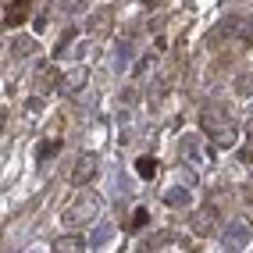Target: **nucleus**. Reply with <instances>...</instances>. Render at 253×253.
<instances>
[{
  "label": "nucleus",
  "mask_w": 253,
  "mask_h": 253,
  "mask_svg": "<svg viewBox=\"0 0 253 253\" xmlns=\"http://www.w3.org/2000/svg\"><path fill=\"white\" fill-rule=\"evenodd\" d=\"M204 128H207V136H211L217 146H232V143H235V125L228 122L225 114L207 111V114H204Z\"/></svg>",
  "instance_id": "f257e3e1"
},
{
  "label": "nucleus",
  "mask_w": 253,
  "mask_h": 253,
  "mask_svg": "<svg viewBox=\"0 0 253 253\" xmlns=\"http://www.w3.org/2000/svg\"><path fill=\"white\" fill-rule=\"evenodd\" d=\"M96 214H100V200L96 196H82V200H75V204L64 211V225H72V228L79 225L82 228V225H89Z\"/></svg>",
  "instance_id": "f03ea898"
},
{
  "label": "nucleus",
  "mask_w": 253,
  "mask_h": 253,
  "mask_svg": "<svg viewBox=\"0 0 253 253\" xmlns=\"http://www.w3.org/2000/svg\"><path fill=\"white\" fill-rule=\"evenodd\" d=\"M96 171H100L96 154H82V157L75 161V168H72V185H86V182H93Z\"/></svg>",
  "instance_id": "7ed1b4c3"
},
{
  "label": "nucleus",
  "mask_w": 253,
  "mask_h": 253,
  "mask_svg": "<svg viewBox=\"0 0 253 253\" xmlns=\"http://www.w3.org/2000/svg\"><path fill=\"white\" fill-rule=\"evenodd\" d=\"M221 246L225 250H246L250 246V225H232L228 232H225V239H221Z\"/></svg>",
  "instance_id": "20e7f679"
},
{
  "label": "nucleus",
  "mask_w": 253,
  "mask_h": 253,
  "mask_svg": "<svg viewBox=\"0 0 253 253\" xmlns=\"http://www.w3.org/2000/svg\"><path fill=\"white\" fill-rule=\"evenodd\" d=\"M54 250L57 253H82L86 250V239H82V235H61V239L54 243Z\"/></svg>",
  "instance_id": "39448f33"
},
{
  "label": "nucleus",
  "mask_w": 253,
  "mask_h": 253,
  "mask_svg": "<svg viewBox=\"0 0 253 253\" xmlns=\"http://www.w3.org/2000/svg\"><path fill=\"white\" fill-rule=\"evenodd\" d=\"M57 86V72L54 68H40L36 72V93H50Z\"/></svg>",
  "instance_id": "423d86ee"
},
{
  "label": "nucleus",
  "mask_w": 253,
  "mask_h": 253,
  "mask_svg": "<svg viewBox=\"0 0 253 253\" xmlns=\"http://www.w3.org/2000/svg\"><path fill=\"white\" fill-rule=\"evenodd\" d=\"M82 86H86V68H72L68 75H64V89L68 93H79Z\"/></svg>",
  "instance_id": "0eeeda50"
},
{
  "label": "nucleus",
  "mask_w": 253,
  "mask_h": 253,
  "mask_svg": "<svg viewBox=\"0 0 253 253\" xmlns=\"http://www.w3.org/2000/svg\"><path fill=\"white\" fill-rule=\"evenodd\" d=\"M29 7H32V0H22V4H14V7L7 11V22H11V25H18V22H25L22 14H25Z\"/></svg>",
  "instance_id": "6e6552de"
},
{
  "label": "nucleus",
  "mask_w": 253,
  "mask_h": 253,
  "mask_svg": "<svg viewBox=\"0 0 253 253\" xmlns=\"http://www.w3.org/2000/svg\"><path fill=\"white\" fill-rule=\"evenodd\" d=\"M136 171H139L143 178H154V171H157V164H154V157H139V164H136Z\"/></svg>",
  "instance_id": "1a4fd4ad"
},
{
  "label": "nucleus",
  "mask_w": 253,
  "mask_h": 253,
  "mask_svg": "<svg viewBox=\"0 0 253 253\" xmlns=\"http://www.w3.org/2000/svg\"><path fill=\"white\" fill-rule=\"evenodd\" d=\"M193 228H196V232H211V207L196 214V221H193Z\"/></svg>",
  "instance_id": "9d476101"
},
{
  "label": "nucleus",
  "mask_w": 253,
  "mask_h": 253,
  "mask_svg": "<svg viewBox=\"0 0 253 253\" xmlns=\"http://www.w3.org/2000/svg\"><path fill=\"white\" fill-rule=\"evenodd\" d=\"M164 200H168V204H185V193H168Z\"/></svg>",
  "instance_id": "9b49d317"
},
{
  "label": "nucleus",
  "mask_w": 253,
  "mask_h": 253,
  "mask_svg": "<svg viewBox=\"0 0 253 253\" xmlns=\"http://www.w3.org/2000/svg\"><path fill=\"white\" fill-rule=\"evenodd\" d=\"M146 217H150V214L139 207V211H136V221H132V225H136V228H139V225H146Z\"/></svg>",
  "instance_id": "f8f14e48"
},
{
  "label": "nucleus",
  "mask_w": 253,
  "mask_h": 253,
  "mask_svg": "<svg viewBox=\"0 0 253 253\" xmlns=\"http://www.w3.org/2000/svg\"><path fill=\"white\" fill-rule=\"evenodd\" d=\"M4 125H7V114H4V111H0V132H4Z\"/></svg>",
  "instance_id": "ddd939ff"
}]
</instances>
